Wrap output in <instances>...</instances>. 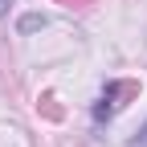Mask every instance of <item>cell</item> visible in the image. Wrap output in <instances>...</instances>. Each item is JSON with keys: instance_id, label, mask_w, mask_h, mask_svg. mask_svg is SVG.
Wrapping results in <instances>:
<instances>
[{"instance_id": "3", "label": "cell", "mask_w": 147, "mask_h": 147, "mask_svg": "<svg viewBox=\"0 0 147 147\" xmlns=\"http://www.w3.org/2000/svg\"><path fill=\"white\" fill-rule=\"evenodd\" d=\"M127 147H147V123H143V127H139V135H135V139H131V143H127Z\"/></svg>"}, {"instance_id": "2", "label": "cell", "mask_w": 147, "mask_h": 147, "mask_svg": "<svg viewBox=\"0 0 147 147\" xmlns=\"http://www.w3.org/2000/svg\"><path fill=\"white\" fill-rule=\"evenodd\" d=\"M41 25H45V16H25V21H21V29H25V33H33V29H41Z\"/></svg>"}, {"instance_id": "1", "label": "cell", "mask_w": 147, "mask_h": 147, "mask_svg": "<svg viewBox=\"0 0 147 147\" xmlns=\"http://www.w3.org/2000/svg\"><path fill=\"white\" fill-rule=\"evenodd\" d=\"M127 94H135V82H115V86H106V90H102V98L94 102V123H106L115 110H123L119 98H127Z\"/></svg>"}, {"instance_id": "4", "label": "cell", "mask_w": 147, "mask_h": 147, "mask_svg": "<svg viewBox=\"0 0 147 147\" xmlns=\"http://www.w3.org/2000/svg\"><path fill=\"white\" fill-rule=\"evenodd\" d=\"M8 4H12V0H0V16H4V12H8Z\"/></svg>"}]
</instances>
